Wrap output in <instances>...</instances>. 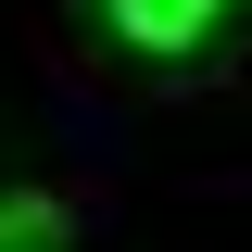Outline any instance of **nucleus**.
I'll return each instance as SVG.
<instances>
[{
  "mask_svg": "<svg viewBox=\"0 0 252 252\" xmlns=\"http://www.w3.org/2000/svg\"><path fill=\"white\" fill-rule=\"evenodd\" d=\"M0 252H76V215H63L51 189H13L0 202Z\"/></svg>",
  "mask_w": 252,
  "mask_h": 252,
  "instance_id": "obj_2",
  "label": "nucleus"
},
{
  "mask_svg": "<svg viewBox=\"0 0 252 252\" xmlns=\"http://www.w3.org/2000/svg\"><path fill=\"white\" fill-rule=\"evenodd\" d=\"M215 13H227V0H114V38H126V51H189Z\"/></svg>",
  "mask_w": 252,
  "mask_h": 252,
  "instance_id": "obj_1",
  "label": "nucleus"
}]
</instances>
